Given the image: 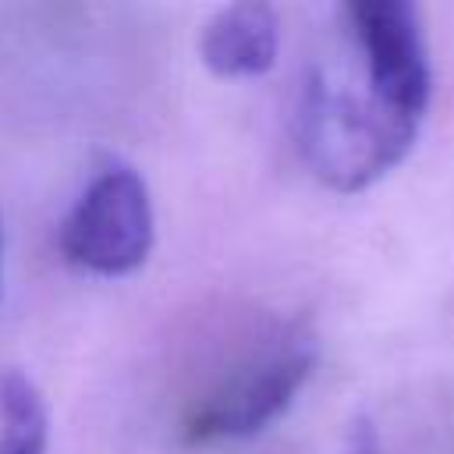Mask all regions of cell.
I'll list each match as a JSON object with an SVG mask.
<instances>
[{"label": "cell", "instance_id": "obj_1", "mask_svg": "<svg viewBox=\"0 0 454 454\" xmlns=\"http://www.w3.org/2000/svg\"><path fill=\"white\" fill-rule=\"evenodd\" d=\"M419 121L316 71L298 103V145L312 174L333 192H362L394 170L415 145Z\"/></svg>", "mask_w": 454, "mask_h": 454}, {"label": "cell", "instance_id": "obj_2", "mask_svg": "<svg viewBox=\"0 0 454 454\" xmlns=\"http://www.w3.org/2000/svg\"><path fill=\"white\" fill-rule=\"evenodd\" d=\"M153 248V202L138 170L124 163L103 167L60 223V252L67 262L121 277L145 262Z\"/></svg>", "mask_w": 454, "mask_h": 454}, {"label": "cell", "instance_id": "obj_3", "mask_svg": "<svg viewBox=\"0 0 454 454\" xmlns=\"http://www.w3.org/2000/svg\"><path fill=\"white\" fill-rule=\"evenodd\" d=\"M348 21L365 67V89L394 114L419 121L429 106V57L419 11L404 0H355Z\"/></svg>", "mask_w": 454, "mask_h": 454}, {"label": "cell", "instance_id": "obj_4", "mask_svg": "<svg viewBox=\"0 0 454 454\" xmlns=\"http://www.w3.org/2000/svg\"><path fill=\"white\" fill-rule=\"evenodd\" d=\"M312 372V351L305 344H284L255 362L234 369L188 419L184 440L209 443V440H238L266 429L280 419L301 383Z\"/></svg>", "mask_w": 454, "mask_h": 454}, {"label": "cell", "instance_id": "obj_5", "mask_svg": "<svg viewBox=\"0 0 454 454\" xmlns=\"http://www.w3.org/2000/svg\"><path fill=\"white\" fill-rule=\"evenodd\" d=\"M277 46H280L277 11L259 0L220 7L199 35V57L220 78L266 74L277 60Z\"/></svg>", "mask_w": 454, "mask_h": 454}, {"label": "cell", "instance_id": "obj_6", "mask_svg": "<svg viewBox=\"0 0 454 454\" xmlns=\"http://www.w3.org/2000/svg\"><path fill=\"white\" fill-rule=\"evenodd\" d=\"M50 415L21 369H0V454H46Z\"/></svg>", "mask_w": 454, "mask_h": 454}, {"label": "cell", "instance_id": "obj_7", "mask_svg": "<svg viewBox=\"0 0 454 454\" xmlns=\"http://www.w3.org/2000/svg\"><path fill=\"white\" fill-rule=\"evenodd\" d=\"M340 454H383L372 419H365V415H355L351 419V426L344 433V450Z\"/></svg>", "mask_w": 454, "mask_h": 454}, {"label": "cell", "instance_id": "obj_8", "mask_svg": "<svg viewBox=\"0 0 454 454\" xmlns=\"http://www.w3.org/2000/svg\"><path fill=\"white\" fill-rule=\"evenodd\" d=\"M0 245H4V238H0Z\"/></svg>", "mask_w": 454, "mask_h": 454}]
</instances>
